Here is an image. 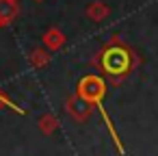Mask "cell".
<instances>
[{
  "mask_svg": "<svg viewBox=\"0 0 158 156\" xmlns=\"http://www.w3.org/2000/svg\"><path fill=\"white\" fill-rule=\"evenodd\" d=\"M95 63L100 65V70L106 76H110L113 80H121L134 67V52L119 39H113L108 46H104L100 50Z\"/></svg>",
  "mask_w": 158,
  "mask_h": 156,
  "instance_id": "obj_1",
  "label": "cell"
},
{
  "mask_svg": "<svg viewBox=\"0 0 158 156\" xmlns=\"http://www.w3.org/2000/svg\"><path fill=\"white\" fill-rule=\"evenodd\" d=\"M104 95H106V82H104L100 76H95V74H89V76H85V78L78 82V98H80L82 102H87V104H91V106L95 104V106L100 108V113H102V119H104L106 128L110 130V139H113L115 147L119 150V154H123V152H126V147L121 145V141H119V134H117V130L113 128V121H110V117H108V113H106V108H104V104H102Z\"/></svg>",
  "mask_w": 158,
  "mask_h": 156,
  "instance_id": "obj_2",
  "label": "cell"
}]
</instances>
